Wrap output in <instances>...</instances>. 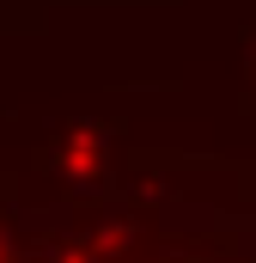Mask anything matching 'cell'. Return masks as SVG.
<instances>
[{"instance_id":"obj_1","label":"cell","mask_w":256,"mask_h":263,"mask_svg":"<svg viewBox=\"0 0 256 263\" xmlns=\"http://www.w3.org/2000/svg\"><path fill=\"white\" fill-rule=\"evenodd\" d=\"M244 67H250V86H256V31H250V43H244Z\"/></svg>"}]
</instances>
